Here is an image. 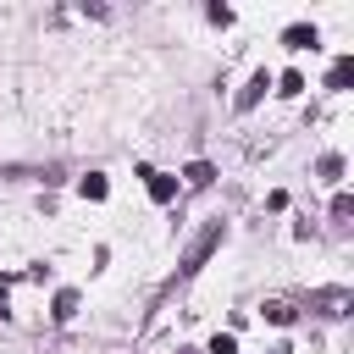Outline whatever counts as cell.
Segmentation results:
<instances>
[{
	"mask_svg": "<svg viewBox=\"0 0 354 354\" xmlns=\"http://www.w3.org/2000/svg\"><path fill=\"white\" fill-rule=\"evenodd\" d=\"M348 83H354V55L332 61V72H326V88H348Z\"/></svg>",
	"mask_w": 354,
	"mask_h": 354,
	"instance_id": "277c9868",
	"label": "cell"
},
{
	"mask_svg": "<svg viewBox=\"0 0 354 354\" xmlns=\"http://www.w3.org/2000/svg\"><path fill=\"white\" fill-rule=\"evenodd\" d=\"M183 177H188V183H194V188H205V183H210V177H216V171H210V166H205V160H194V166H188V171H183Z\"/></svg>",
	"mask_w": 354,
	"mask_h": 354,
	"instance_id": "30bf717a",
	"label": "cell"
},
{
	"mask_svg": "<svg viewBox=\"0 0 354 354\" xmlns=\"http://www.w3.org/2000/svg\"><path fill=\"white\" fill-rule=\"evenodd\" d=\"M321 177H343V155H326L321 160Z\"/></svg>",
	"mask_w": 354,
	"mask_h": 354,
	"instance_id": "4fadbf2b",
	"label": "cell"
},
{
	"mask_svg": "<svg viewBox=\"0 0 354 354\" xmlns=\"http://www.w3.org/2000/svg\"><path fill=\"white\" fill-rule=\"evenodd\" d=\"M205 354H238V337H232V332H216V337H210V348H205Z\"/></svg>",
	"mask_w": 354,
	"mask_h": 354,
	"instance_id": "9c48e42d",
	"label": "cell"
},
{
	"mask_svg": "<svg viewBox=\"0 0 354 354\" xmlns=\"http://www.w3.org/2000/svg\"><path fill=\"white\" fill-rule=\"evenodd\" d=\"M266 321H277V326H288V321H293V310H288V304H266Z\"/></svg>",
	"mask_w": 354,
	"mask_h": 354,
	"instance_id": "7c38bea8",
	"label": "cell"
},
{
	"mask_svg": "<svg viewBox=\"0 0 354 354\" xmlns=\"http://www.w3.org/2000/svg\"><path fill=\"white\" fill-rule=\"evenodd\" d=\"M77 194H83V199H105V194H111V183H105L100 171H88V177L77 183Z\"/></svg>",
	"mask_w": 354,
	"mask_h": 354,
	"instance_id": "8992f818",
	"label": "cell"
},
{
	"mask_svg": "<svg viewBox=\"0 0 354 354\" xmlns=\"http://www.w3.org/2000/svg\"><path fill=\"white\" fill-rule=\"evenodd\" d=\"M277 94H288V100L304 94V72H282V77H277Z\"/></svg>",
	"mask_w": 354,
	"mask_h": 354,
	"instance_id": "ba28073f",
	"label": "cell"
},
{
	"mask_svg": "<svg viewBox=\"0 0 354 354\" xmlns=\"http://www.w3.org/2000/svg\"><path fill=\"white\" fill-rule=\"evenodd\" d=\"M266 88H271V77H266V72H254V77H249V88L238 94V111H249V105H254V100H260Z\"/></svg>",
	"mask_w": 354,
	"mask_h": 354,
	"instance_id": "5b68a950",
	"label": "cell"
},
{
	"mask_svg": "<svg viewBox=\"0 0 354 354\" xmlns=\"http://www.w3.org/2000/svg\"><path fill=\"white\" fill-rule=\"evenodd\" d=\"M50 315H55V321H72V315H77V293H72V288L55 293V310H50Z\"/></svg>",
	"mask_w": 354,
	"mask_h": 354,
	"instance_id": "52a82bcc",
	"label": "cell"
},
{
	"mask_svg": "<svg viewBox=\"0 0 354 354\" xmlns=\"http://www.w3.org/2000/svg\"><path fill=\"white\" fill-rule=\"evenodd\" d=\"M332 216H337V221H348V216H354V199H348V194H337V199H332Z\"/></svg>",
	"mask_w": 354,
	"mask_h": 354,
	"instance_id": "8fae6325",
	"label": "cell"
},
{
	"mask_svg": "<svg viewBox=\"0 0 354 354\" xmlns=\"http://www.w3.org/2000/svg\"><path fill=\"white\" fill-rule=\"evenodd\" d=\"M144 177H149V199H155V205H171V199H177V177L149 171V166H144Z\"/></svg>",
	"mask_w": 354,
	"mask_h": 354,
	"instance_id": "7a4b0ae2",
	"label": "cell"
},
{
	"mask_svg": "<svg viewBox=\"0 0 354 354\" xmlns=\"http://www.w3.org/2000/svg\"><path fill=\"white\" fill-rule=\"evenodd\" d=\"M282 44H288V50H310V44H315V28H310V22H293V28L282 33Z\"/></svg>",
	"mask_w": 354,
	"mask_h": 354,
	"instance_id": "3957f363",
	"label": "cell"
},
{
	"mask_svg": "<svg viewBox=\"0 0 354 354\" xmlns=\"http://www.w3.org/2000/svg\"><path fill=\"white\" fill-rule=\"evenodd\" d=\"M177 354H199V348H177Z\"/></svg>",
	"mask_w": 354,
	"mask_h": 354,
	"instance_id": "5bb4252c",
	"label": "cell"
},
{
	"mask_svg": "<svg viewBox=\"0 0 354 354\" xmlns=\"http://www.w3.org/2000/svg\"><path fill=\"white\" fill-rule=\"evenodd\" d=\"M216 243H221V221H210V227L188 243V254H183V277H188V271H199V266L210 260V249H216Z\"/></svg>",
	"mask_w": 354,
	"mask_h": 354,
	"instance_id": "6da1fadb",
	"label": "cell"
}]
</instances>
